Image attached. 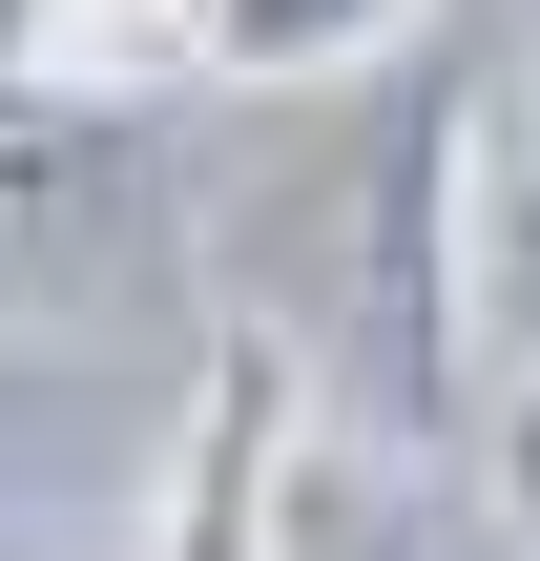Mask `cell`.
<instances>
[{
    "label": "cell",
    "mask_w": 540,
    "mask_h": 561,
    "mask_svg": "<svg viewBox=\"0 0 540 561\" xmlns=\"http://www.w3.org/2000/svg\"><path fill=\"white\" fill-rule=\"evenodd\" d=\"M312 375L354 396V437H458L499 396V312H479V104H458V62H395V104L354 125Z\"/></svg>",
    "instance_id": "obj_1"
},
{
    "label": "cell",
    "mask_w": 540,
    "mask_h": 561,
    "mask_svg": "<svg viewBox=\"0 0 540 561\" xmlns=\"http://www.w3.org/2000/svg\"><path fill=\"white\" fill-rule=\"evenodd\" d=\"M437 0H208V62L229 83H354V62H395Z\"/></svg>",
    "instance_id": "obj_3"
},
{
    "label": "cell",
    "mask_w": 540,
    "mask_h": 561,
    "mask_svg": "<svg viewBox=\"0 0 540 561\" xmlns=\"http://www.w3.org/2000/svg\"><path fill=\"white\" fill-rule=\"evenodd\" d=\"M499 500H520V541H540V375H499Z\"/></svg>",
    "instance_id": "obj_6"
},
{
    "label": "cell",
    "mask_w": 540,
    "mask_h": 561,
    "mask_svg": "<svg viewBox=\"0 0 540 561\" xmlns=\"http://www.w3.org/2000/svg\"><path fill=\"white\" fill-rule=\"evenodd\" d=\"M479 312H499V375H540V125L479 167Z\"/></svg>",
    "instance_id": "obj_4"
},
{
    "label": "cell",
    "mask_w": 540,
    "mask_h": 561,
    "mask_svg": "<svg viewBox=\"0 0 540 561\" xmlns=\"http://www.w3.org/2000/svg\"><path fill=\"white\" fill-rule=\"evenodd\" d=\"M312 458H333V375H312L271 312H229L208 375H187V458H166V500H146V561H291Z\"/></svg>",
    "instance_id": "obj_2"
},
{
    "label": "cell",
    "mask_w": 540,
    "mask_h": 561,
    "mask_svg": "<svg viewBox=\"0 0 540 561\" xmlns=\"http://www.w3.org/2000/svg\"><path fill=\"white\" fill-rule=\"evenodd\" d=\"M291 561H416V541H395V500L354 479V437L312 458V500H291Z\"/></svg>",
    "instance_id": "obj_5"
}]
</instances>
